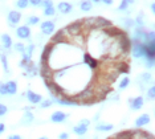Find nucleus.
<instances>
[{
  "label": "nucleus",
  "instance_id": "1",
  "mask_svg": "<svg viewBox=\"0 0 155 139\" xmlns=\"http://www.w3.org/2000/svg\"><path fill=\"white\" fill-rule=\"evenodd\" d=\"M53 46H54V44L53 42H51V41L44 46V51H43V53H41V57H40V65L41 64H48L49 62L52 51H53Z\"/></svg>",
  "mask_w": 155,
  "mask_h": 139
},
{
  "label": "nucleus",
  "instance_id": "2",
  "mask_svg": "<svg viewBox=\"0 0 155 139\" xmlns=\"http://www.w3.org/2000/svg\"><path fill=\"white\" fill-rule=\"evenodd\" d=\"M24 69H25V76H29V77H35V76H37L38 74V69H37V66H36V64H35L32 60H31L29 62H27L25 65L23 66Z\"/></svg>",
  "mask_w": 155,
  "mask_h": 139
},
{
  "label": "nucleus",
  "instance_id": "3",
  "mask_svg": "<svg viewBox=\"0 0 155 139\" xmlns=\"http://www.w3.org/2000/svg\"><path fill=\"white\" fill-rule=\"evenodd\" d=\"M110 25H113V23L110 20L105 19V17H101V16L94 17V28H97V29H104V28L110 27Z\"/></svg>",
  "mask_w": 155,
  "mask_h": 139
},
{
  "label": "nucleus",
  "instance_id": "4",
  "mask_svg": "<svg viewBox=\"0 0 155 139\" xmlns=\"http://www.w3.org/2000/svg\"><path fill=\"white\" fill-rule=\"evenodd\" d=\"M16 35L19 38H23V40H28L31 37V29L28 25H23L16 28Z\"/></svg>",
  "mask_w": 155,
  "mask_h": 139
},
{
  "label": "nucleus",
  "instance_id": "5",
  "mask_svg": "<svg viewBox=\"0 0 155 139\" xmlns=\"http://www.w3.org/2000/svg\"><path fill=\"white\" fill-rule=\"evenodd\" d=\"M54 23L53 21H44V23H41V32H43L44 35H47V36H51L52 33L54 32Z\"/></svg>",
  "mask_w": 155,
  "mask_h": 139
},
{
  "label": "nucleus",
  "instance_id": "6",
  "mask_svg": "<svg viewBox=\"0 0 155 139\" xmlns=\"http://www.w3.org/2000/svg\"><path fill=\"white\" fill-rule=\"evenodd\" d=\"M143 97H135L129 99V105L133 110H140L143 108Z\"/></svg>",
  "mask_w": 155,
  "mask_h": 139
},
{
  "label": "nucleus",
  "instance_id": "7",
  "mask_svg": "<svg viewBox=\"0 0 155 139\" xmlns=\"http://www.w3.org/2000/svg\"><path fill=\"white\" fill-rule=\"evenodd\" d=\"M66 118H68V114H65L62 111H56V113L52 114L51 121L52 122H54V123H61V122H64Z\"/></svg>",
  "mask_w": 155,
  "mask_h": 139
},
{
  "label": "nucleus",
  "instance_id": "8",
  "mask_svg": "<svg viewBox=\"0 0 155 139\" xmlns=\"http://www.w3.org/2000/svg\"><path fill=\"white\" fill-rule=\"evenodd\" d=\"M27 98H28V101H29L32 105H37V103H40L41 102V95L40 94H36L35 91H27Z\"/></svg>",
  "mask_w": 155,
  "mask_h": 139
},
{
  "label": "nucleus",
  "instance_id": "9",
  "mask_svg": "<svg viewBox=\"0 0 155 139\" xmlns=\"http://www.w3.org/2000/svg\"><path fill=\"white\" fill-rule=\"evenodd\" d=\"M20 20H21V13L19 11H11L8 13V21L11 24H17L20 23Z\"/></svg>",
  "mask_w": 155,
  "mask_h": 139
},
{
  "label": "nucleus",
  "instance_id": "10",
  "mask_svg": "<svg viewBox=\"0 0 155 139\" xmlns=\"http://www.w3.org/2000/svg\"><path fill=\"white\" fill-rule=\"evenodd\" d=\"M57 9L61 13H70L72 12V9H73V7L68 2H61V3H58L57 4Z\"/></svg>",
  "mask_w": 155,
  "mask_h": 139
},
{
  "label": "nucleus",
  "instance_id": "11",
  "mask_svg": "<svg viewBox=\"0 0 155 139\" xmlns=\"http://www.w3.org/2000/svg\"><path fill=\"white\" fill-rule=\"evenodd\" d=\"M150 122V117L149 114H142L140 117H138L135 121V127H142L144 124H147Z\"/></svg>",
  "mask_w": 155,
  "mask_h": 139
},
{
  "label": "nucleus",
  "instance_id": "12",
  "mask_svg": "<svg viewBox=\"0 0 155 139\" xmlns=\"http://www.w3.org/2000/svg\"><path fill=\"white\" fill-rule=\"evenodd\" d=\"M5 89H7V94H16L17 93V84L15 81H9V82L5 84Z\"/></svg>",
  "mask_w": 155,
  "mask_h": 139
},
{
  "label": "nucleus",
  "instance_id": "13",
  "mask_svg": "<svg viewBox=\"0 0 155 139\" xmlns=\"http://www.w3.org/2000/svg\"><path fill=\"white\" fill-rule=\"evenodd\" d=\"M87 127H89V126H86V124L78 123L77 126H74V129H73V130H74V133L77 135H80V137H81V135H84V134L87 133Z\"/></svg>",
  "mask_w": 155,
  "mask_h": 139
},
{
  "label": "nucleus",
  "instance_id": "14",
  "mask_svg": "<svg viewBox=\"0 0 155 139\" xmlns=\"http://www.w3.org/2000/svg\"><path fill=\"white\" fill-rule=\"evenodd\" d=\"M2 42H3V46H4L5 49H9L12 46V38H11V36H9V35H7V33L2 35Z\"/></svg>",
  "mask_w": 155,
  "mask_h": 139
},
{
  "label": "nucleus",
  "instance_id": "15",
  "mask_svg": "<svg viewBox=\"0 0 155 139\" xmlns=\"http://www.w3.org/2000/svg\"><path fill=\"white\" fill-rule=\"evenodd\" d=\"M80 8H81V11H84V12H89V11L93 8V4H91L90 0H82V2L80 3Z\"/></svg>",
  "mask_w": 155,
  "mask_h": 139
},
{
  "label": "nucleus",
  "instance_id": "16",
  "mask_svg": "<svg viewBox=\"0 0 155 139\" xmlns=\"http://www.w3.org/2000/svg\"><path fill=\"white\" fill-rule=\"evenodd\" d=\"M33 119H35L33 114L31 113V111H27V113H24L21 122H23V124H29V123H32V122H33Z\"/></svg>",
  "mask_w": 155,
  "mask_h": 139
},
{
  "label": "nucleus",
  "instance_id": "17",
  "mask_svg": "<svg viewBox=\"0 0 155 139\" xmlns=\"http://www.w3.org/2000/svg\"><path fill=\"white\" fill-rule=\"evenodd\" d=\"M96 130L97 131H111L113 130V124H109V123H98L96 126Z\"/></svg>",
  "mask_w": 155,
  "mask_h": 139
},
{
  "label": "nucleus",
  "instance_id": "18",
  "mask_svg": "<svg viewBox=\"0 0 155 139\" xmlns=\"http://www.w3.org/2000/svg\"><path fill=\"white\" fill-rule=\"evenodd\" d=\"M134 3H135V0H122L121 4H119V7H118V11H126L129 8V5L134 4Z\"/></svg>",
  "mask_w": 155,
  "mask_h": 139
},
{
  "label": "nucleus",
  "instance_id": "19",
  "mask_svg": "<svg viewBox=\"0 0 155 139\" xmlns=\"http://www.w3.org/2000/svg\"><path fill=\"white\" fill-rule=\"evenodd\" d=\"M135 24L138 27H144V19H143V12H139L135 19Z\"/></svg>",
  "mask_w": 155,
  "mask_h": 139
},
{
  "label": "nucleus",
  "instance_id": "20",
  "mask_svg": "<svg viewBox=\"0 0 155 139\" xmlns=\"http://www.w3.org/2000/svg\"><path fill=\"white\" fill-rule=\"evenodd\" d=\"M54 13H56L54 7H47V8H44V15L45 16L52 17V16H54Z\"/></svg>",
  "mask_w": 155,
  "mask_h": 139
},
{
  "label": "nucleus",
  "instance_id": "21",
  "mask_svg": "<svg viewBox=\"0 0 155 139\" xmlns=\"http://www.w3.org/2000/svg\"><path fill=\"white\" fill-rule=\"evenodd\" d=\"M0 58H2V64H3V68H4V72L8 73V62H7V56L4 53L0 55Z\"/></svg>",
  "mask_w": 155,
  "mask_h": 139
},
{
  "label": "nucleus",
  "instance_id": "22",
  "mask_svg": "<svg viewBox=\"0 0 155 139\" xmlns=\"http://www.w3.org/2000/svg\"><path fill=\"white\" fill-rule=\"evenodd\" d=\"M28 4H29V3H28V0H17L16 2V7L17 8H27L28 7Z\"/></svg>",
  "mask_w": 155,
  "mask_h": 139
},
{
  "label": "nucleus",
  "instance_id": "23",
  "mask_svg": "<svg viewBox=\"0 0 155 139\" xmlns=\"http://www.w3.org/2000/svg\"><path fill=\"white\" fill-rule=\"evenodd\" d=\"M130 85V80H129V77H125L123 80L119 82V89H126Z\"/></svg>",
  "mask_w": 155,
  "mask_h": 139
},
{
  "label": "nucleus",
  "instance_id": "24",
  "mask_svg": "<svg viewBox=\"0 0 155 139\" xmlns=\"http://www.w3.org/2000/svg\"><path fill=\"white\" fill-rule=\"evenodd\" d=\"M139 78H140V80H143L142 82H147V84L151 82V80H153L149 73H143V74H140V77H139Z\"/></svg>",
  "mask_w": 155,
  "mask_h": 139
},
{
  "label": "nucleus",
  "instance_id": "25",
  "mask_svg": "<svg viewBox=\"0 0 155 139\" xmlns=\"http://www.w3.org/2000/svg\"><path fill=\"white\" fill-rule=\"evenodd\" d=\"M31 60H32V57H31V56H28V55H25V53H23V60H21V62H20V66L23 68V66L25 65L27 62H29Z\"/></svg>",
  "mask_w": 155,
  "mask_h": 139
},
{
  "label": "nucleus",
  "instance_id": "26",
  "mask_svg": "<svg viewBox=\"0 0 155 139\" xmlns=\"http://www.w3.org/2000/svg\"><path fill=\"white\" fill-rule=\"evenodd\" d=\"M33 51H35V45H33V44H31V45H28L27 48H25V51H24V53H25V55H28V56H31V57H32V53H33Z\"/></svg>",
  "mask_w": 155,
  "mask_h": 139
},
{
  "label": "nucleus",
  "instance_id": "27",
  "mask_svg": "<svg viewBox=\"0 0 155 139\" xmlns=\"http://www.w3.org/2000/svg\"><path fill=\"white\" fill-rule=\"evenodd\" d=\"M13 46H15V49H16L17 52H21V53H24V51H25V45L21 44V42H17V44H15Z\"/></svg>",
  "mask_w": 155,
  "mask_h": 139
},
{
  "label": "nucleus",
  "instance_id": "28",
  "mask_svg": "<svg viewBox=\"0 0 155 139\" xmlns=\"http://www.w3.org/2000/svg\"><path fill=\"white\" fill-rule=\"evenodd\" d=\"M122 21H123V24L126 25V28H131L134 25V21L130 19V17H126V19H123Z\"/></svg>",
  "mask_w": 155,
  "mask_h": 139
},
{
  "label": "nucleus",
  "instance_id": "29",
  "mask_svg": "<svg viewBox=\"0 0 155 139\" xmlns=\"http://www.w3.org/2000/svg\"><path fill=\"white\" fill-rule=\"evenodd\" d=\"M27 23H28V24H31V25H35V24H37V23H38V17H37V16H31L29 19L27 20Z\"/></svg>",
  "mask_w": 155,
  "mask_h": 139
},
{
  "label": "nucleus",
  "instance_id": "30",
  "mask_svg": "<svg viewBox=\"0 0 155 139\" xmlns=\"http://www.w3.org/2000/svg\"><path fill=\"white\" fill-rule=\"evenodd\" d=\"M147 97H149L150 99H154L155 98V88L151 86L149 90H147Z\"/></svg>",
  "mask_w": 155,
  "mask_h": 139
},
{
  "label": "nucleus",
  "instance_id": "31",
  "mask_svg": "<svg viewBox=\"0 0 155 139\" xmlns=\"http://www.w3.org/2000/svg\"><path fill=\"white\" fill-rule=\"evenodd\" d=\"M40 106H41V109H47L49 108V106H52V101H44V102H40Z\"/></svg>",
  "mask_w": 155,
  "mask_h": 139
},
{
  "label": "nucleus",
  "instance_id": "32",
  "mask_svg": "<svg viewBox=\"0 0 155 139\" xmlns=\"http://www.w3.org/2000/svg\"><path fill=\"white\" fill-rule=\"evenodd\" d=\"M0 95H7L5 84H2V82H0Z\"/></svg>",
  "mask_w": 155,
  "mask_h": 139
},
{
  "label": "nucleus",
  "instance_id": "33",
  "mask_svg": "<svg viewBox=\"0 0 155 139\" xmlns=\"http://www.w3.org/2000/svg\"><path fill=\"white\" fill-rule=\"evenodd\" d=\"M41 4L44 5V8H47V7H53V2L52 0H43Z\"/></svg>",
  "mask_w": 155,
  "mask_h": 139
},
{
  "label": "nucleus",
  "instance_id": "34",
  "mask_svg": "<svg viewBox=\"0 0 155 139\" xmlns=\"http://www.w3.org/2000/svg\"><path fill=\"white\" fill-rule=\"evenodd\" d=\"M5 113H7V106L3 105V103H0V117L5 115Z\"/></svg>",
  "mask_w": 155,
  "mask_h": 139
},
{
  "label": "nucleus",
  "instance_id": "35",
  "mask_svg": "<svg viewBox=\"0 0 155 139\" xmlns=\"http://www.w3.org/2000/svg\"><path fill=\"white\" fill-rule=\"evenodd\" d=\"M28 3H31L32 5L37 7V5H41V3H43V0H28Z\"/></svg>",
  "mask_w": 155,
  "mask_h": 139
},
{
  "label": "nucleus",
  "instance_id": "36",
  "mask_svg": "<svg viewBox=\"0 0 155 139\" xmlns=\"http://www.w3.org/2000/svg\"><path fill=\"white\" fill-rule=\"evenodd\" d=\"M68 138H69V135L66 133H61L58 135V139H68Z\"/></svg>",
  "mask_w": 155,
  "mask_h": 139
},
{
  "label": "nucleus",
  "instance_id": "37",
  "mask_svg": "<svg viewBox=\"0 0 155 139\" xmlns=\"http://www.w3.org/2000/svg\"><path fill=\"white\" fill-rule=\"evenodd\" d=\"M80 123H82V124H86V126H89V124H90V121H89V119H82V121H80Z\"/></svg>",
  "mask_w": 155,
  "mask_h": 139
},
{
  "label": "nucleus",
  "instance_id": "38",
  "mask_svg": "<svg viewBox=\"0 0 155 139\" xmlns=\"http://www.w3.org/2000/svg\"><path fill=\"white\" fill-rule=\"evenodd\" d=\"M104 4H107V5H111L113 4V0H101Z\"/></svg>",
  "mask_w": 155,
  "mask_h": 139
},
{
  "label": "nucleus",
  "instance_id": "39",
  "mask_svg": "<svg viewBox=\"0 0 155 139\" xmlns=\"http://www.w3.org/2000/svg\"><path fill=\"white\" fill-rule=\"evenodd\" d=\"M8 139H21V137L20 135H11V137H8Z\"/></svg>",
  "mask_w": 155,
  "mask_h": 139
},
{
  "label": "nucleus",
  "instance_id": "40",
  "mask_svg": "<svg viewBox=\"0 0 155 139\" xmlns=\"http://www.w3.org/2000/svg\"><path fill=\"white\" fill-rule=\"evenodd\" d=\"M4 129H5V126L3 123H0V134L3 133V131H4Z\"/></svg>",
  "mask_w": 155,
  "mask_h": 139
},
{
  "label": "nucleus",
  "instance_id": "41",
  "mask_svg": "<svg viewBox=\"0 0 155 139\" xmlns=\"http://www.w3.org/2000/svg\"><path fill=\"white\" fill-rule=\"evenodd\" d=\"M150 8H151V11H153V12H155V4H154V3L150 5Z\"/></svg>",
  "mask_w": 155,
  "mask_h": 139
},
{
  "label": "nucleus",
  "instance_id": "42",
  "mask_svg": "<svg viewBox=\"0 0 155 139\" xmlns=\"http://www.w3.org/2000/svg\"><path fill=\"white\" fill-rule=\"evenodd\" d=\"M90 2H94V3H98V2H101V0H90Z\"/></svg>",
  "mask_w": 155,
  "mask_h": 139
},
{
  "label": "nucleus",
  "instance_id": "43",
  "mask_svg": "<svg viewBox=\"0 0 155 139\" xmlns=\"http://www.w3.org/2000/svg\"><path fill=\"white\" fill-rule=\"evenodd\" d=\"M38 139H48V138H38Z\"/></svg>",
  "mask_w": 155,
  "mask_h": 139
}]
</instances>
